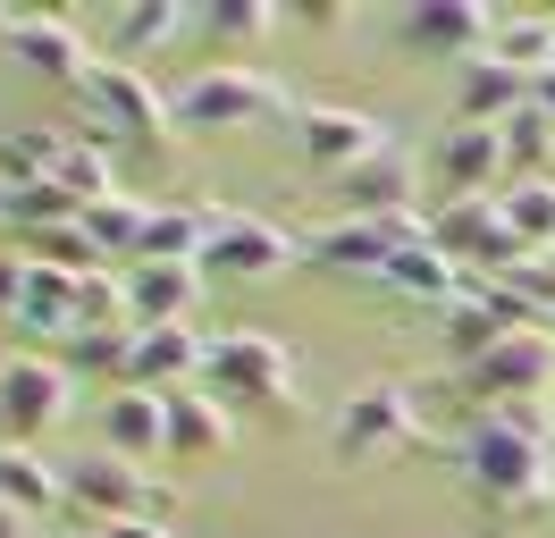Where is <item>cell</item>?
Wrapping results in <instances>:
<instances>
[{"mask_svg": "<svg viewBox=\"0 0 555 538\" xmlns=\"http://www.w3.org/2000/svg\"><path fill=\"white\" fill-rule=\"evenodd\" d=\"M463 479H472V497L488 513H505V522H530V513H547L555 504V446L539 437H514L505 421H472L463 430Z\"/></svg>", "mask_w": 555, "mask_h": 538, "instance_id": "obj_1", "label": "cell"}, {"mask_svg": "<svg viewBox=\"0 0 555 538\" xmlns=\"http://www.w3.org/2000/svg\"><path fill=\"white\" fill-rule=\"evenodd\" d=\"M203 396L228 404V412H295V354L286 336L270 329H228L210 336V362H203Z\"/></svg>", "mask_w": 555, "mask_h": 538, "instance_id": "obj_2", "label": "cell"}, {"mask_svg": "<svg viewBox=\"0 0 555 538\" xmlns=\"http://www.w3.org/2000/svg\"><path fill=\"white\" fill-rule=\"evenodd\" d=\"M169 110H177V127H270V118L295 127V110H304V101L286 93L278 76H261V67L210 60V67H194V76H177Z\"/></svg>", "mask_w": 555, "mask_h": 538, "instance_id": "obj_3", "label": "cell"}, {"mask_svg": "<svg viewBox=\"0 0 555 538\" xmlns=\"http://www.w3.org/2000/svg\"><path fill=\"white\" fill-rule=\"evenodd\" d=\"M85 110H93V134H118V143H135L143 161H169V134H177V110H169V93L143 76V67H127V60H93L85 67Z\"/></svg>", "mask_w": 555, "mask_h": 538, "instance_id": "obj_4", "label": "cell"}, {"mask_svg": "<svg viewBox=\"0 0 555 538\" xmlns=\"http://www.w3.org/2000/svg\"><path fill=\"white\" fill-rule=\"evenodd\" d=\"M60 479H68V504L76 513H93V522H169V488H152L143 479V463H127V454H109V446H85L76 463H60Z\"/></svg>", "mask_w": 555, "mask_h": 538, "instance_id": "obj_5", "label": "cell"}, {"mask_svg": "<svg viewBox=\"0 0 555 538\" xmlns=\"http://www.w3.org/2000/svg\"><path fill=\"white\" fill-rule=\"evenodd\" d=\"M286 261H304V244L278 228V219H253V210H228V202H210V235H203V278H236V286H253V278H278Z\"/></svg>", "mask_w": 555, "mask_h": 538, "instance_id": "obj_6", "label": "cell"}, {"mask_svg": "<svg viewBox=\"0 0 555 538\" xmlns=\"http://www.w3.org/2000/svg\"><path fill=\"white\" fill-rule=\"evenodd\" d=\"M328 446H337L346 463H379V454H404V446H421L413 387H396V379L353 387V396L337 404V430H328Z\"/></svg>", "mask_w": 555, "mask_h": 538, "instance_id": "obj_7", "label": "cell"}, {"mask_svg": "<svg viewBox=\"0 0 555 538\" xmlns=\"http://www.w3.org/2000/svg\"><path fill=\"white\" fill-rule=\"evenodd\" d=\"M429 244H438L454 269H472V278H505V269L521 261L496 194H463V202H447V210H429Z\"/></svg>", "mask_w": 555, "mask_h": 538, "instance_id": "obj_8", "label": "cell"}, {"mask_svg": "<svg viewBox=\"0 0 555 538\" xmlns=\"http://www.w3.org/2000/svg\"><path fill=\"white\" fill-rule=\"evenodd\" d=\"M454 379H463L480 404H530V396H547V387H555V329L496 336L480 362H463Z\"/></svg>", "mask_w": 555, "mask_h": 538, "instance_id": "obj_9", "label": "cell"}, {"mask_svg": "<svg viewBox=\"0 0 555 538\" xmlns=\"http://www.w3.org/2000/svg\"><path fill=\"white\" fill-rule=\"evenodd\" d=\"M76 396V370L60 362V354H9L0 362V430H9V446H26L35 430H51L60 412H68Z\"/></svg>", "mask_w": 555, "mask_h": 538, "instance_id": "obj_10", "label": "cell"}, {"mask_svg": "<svg viewBox=\"0 0 555 538\" xmlns=\"http://www.w3.org/2000/svg\"><path fill=\"white\" fill-rule=\"evenodd\" d=\"M0 42H9V60H26L35 76L51 85H85V67L102 60L68 17H51V9H26V17H0Z\"/></svg>", "mask_w": 555, "mask_h": 538, "instance_id": "obj_11", "label": "cell"}, {"mask_svg": "<svg viewBox=\"0 0 555 538\" xmlns=\"http://www.w3.org/2000/svg\"><path fill=\"white\" fill-rule=\"evenodd\" d=\"M379 143H387V127L371 110H346V101H304V110H295V152L312 168H328V177L353 168L362 152H379Z\"/></svg>", "mask_w": 555, "mask_h": 538, "instance_id": "obj_12", "label": "cell"}, {"mask_svg": "<svg viewBox=\"0 0 555 538\" xmlns=\"http://www.w3.org/2000/svg\"><path fill=\"white\" fill-rule=\"evenodd\" d=\"M429 168H438L447 202H463V194H496V177H505V127H472V118H454V127L438 134Z\"/></svg>", "mask_w": 555, "mask_h": 538, "instance_id": "obj_13", "label": "cell"}, {"mask_svg": "<svg viewBox=\"0 0 555 538\" xmlns=\"http://www.w3.org/2000/svg\"><path fill=\"white\" fill-rule=\"evenodd\" d=\"M488 26H496V9H480V0H413L404 9V42L438 51V60H480Z\"/></svg>", "mask_w": 555, "mask_h": 538, "instance_id": "obj_14", "label": "cell"}, {"mask_svg": "<svg viewBox=\"0 0 555 538\" xmlns=\"http://www.w3.org/2000/svg\"><path fill=\"white\" fill-rule=\"evenodd\" d=\"M337 202H346V219H396V210H413V161L396 143L362 152L353 168H337Z\"/></svg>", "mask_w": 555, "mask_h": 538, "instance_id": "obj_15", "label": "cell"}, {"mask_svg": "<svg viewBox=\"0 0 555 538\" xmlns=\"http://www.w3.org/2000/svg\"><path fill=\"white\" fill-rule=\"evenodd\" d=\"M203 362H210V345L185 329V320H169V329H143L135 336V370H127V387L177 396V387H203Z\"/></svg>", "mask_w": 555, "mask_h": 538, "instance_id": "obj_16", "label": "cell"}, {"mask_svg": "<svg viewBox=\"0 0 555 538\" xmlns=\"http://www.w3.org/2000/svg\"><path fill=\"white\" fill-rule=\"evenodd\" d=\"M93 421H102V446L127 454V463H143V454L169 446V396H152V387H109Z\"/></svg>", "mask_w": 555, "mask_h": 538, "instance_id": "obj_17", "label": "cell"}, {"mask_svg": "<svg viewBox=\"0 0 555 538\" xmlns=\"http://www.w3.org/2000/svg\"><path fill=\"white\" fill-rule=\"evenodd\" d=\"M379 286H387L396 303H421V311H447V303H463L472 269H454L447 253H438V244L421 235V244H404V253H396V261L379 269Z\"/></svg>", "mask_w": 555, "mask_h": 538, "instance_id": "obj_18", "label": "cell"}, {"mask_svg": "<svg viewBox=\"0 0 555 538\" xmlns=\"http://www.w3.org/2000/svg\"><path fill=\"white\" fill-rule=\"evenodd\" d=\"M521 101H530V76H521V67H505L496 51L463 60V85H454V118H472V127H505Z\"/></svg>", "mask_w": 555, "mask_h": 538, "instance_id": "obj_19", "label": "cell"}, {"mask_svg": "<svg viewBox=\"0 0 555 538\" xmlns=\"http://www.w3.org/2000/svg\"><path fill=\"white\" fill-rule=\"evenodd\" d=\"M127 295H135V329H169V320L194 311L203 269H194V261H135V269H127Z\"/></svg>", "mask_w": 555, "mask_h": 538, "instance_id": "obj_20", "label": "cell"}, {"mask_svg": "<svg viewBox=\"0 0 555 538\" xmlns=\"http://www.w3.org/2000/svg\"><path fill=\"white\" fill-rule=\"evenodd\" d=\"M76 295H85V278H76V269H51V261L26 253V303H17V329L60 336V345H68V336H76Z\"/></svg>", "mask_w": 555, "mask_h": 538, "instance_id": "obj_21", "label": "cell"}, {"mask_svg": "<svg viewBox=\"0 0 555 538\" xmlns=\"http://www.w3.org/2000/svg\"><path fill=\"white\" fill-rule=\"evenodd\" d=\"M0 504H9V513H26V522H42V513H60V504H68V479L42 463L35 446H9V437H0Z\"/></svg>", "mask_w": 555, "mask_h": 538, "instance_id": "obj_22", "label": "cell"}, {"mask_svg": "<svg viewBox=\"0 0 555 538\" xmlns=\"http://www.w3.org/2000/svg\"><path fill=\"white\" fill-rule=\"evenodd\" d=\"M228 437H236V412H228V404H210L203 387H177L169 396V454L203 463V454H228Z\"/></svg>", "mask_w": 555, "mask_h": 538, "instance_id": "obj_23", "label": "cell"}, {"mask_svg": "<svg viewBox=\"0 0 555 538\" xmlns=\"http://www.w3.org/2000/svg\"><path fill=\"white\" fill-rule=\"evenodd\" d=\"M203 235H210V202H152L135 261H203Z\"/></svg>", "mask_w": 555, "mask_h": 538, "instance_id": "obj_24", "label": "cell"}, {"mask_svg": "<svg viewBox=\"0 0 555 538\" xmlns=\"http://www.w3.org/2000/svg\"><path fill=\"white\" fill-rule=\"evenodd\" d=\"M60 152H68V127H17V134H0V194L51 185V177H60Z\"/></svg>", "mask_w": 555, "mask_h": 538, "instance_id": "obj_25", "label": "cell"}, {"mask_svg": "<svg viewBox=\"0 0 555 538\" xmlns=\"http://www.w3.org/2000/svg\"><path fill=\"white\" fill-rule=\"evenodd\" d=\"M177 26H185V0H127V9H118V26H109V60L135 67L143 51H160Z\"/></svg>", "mask_w": 555, "mask_h": 538, "instance_id": "obj_26", "label": "cell"}, {"mask_svg": "<svg viewBox=\"0 0 555 538\" xmlns=\"http://www.w3.org/2000/svg\"><path fill=\"white\" fill-rule=\"evenodd\" d=\"M496 202H505V228L521 253H555V177H514Z\"/></svg>", "mask_w": 555, "mask_h": 538, "instance_id": "obj_27", "label": "cell"}, {"mask_svg": "<svg viewBox=\"0 0 555 538\" xmlns=\"http://www.w3.org/2000/svg\"><path fill=\"white\" fill-rule=\"evenodd\" d=\"M0 219H9V228H26V235H51V228H76V219H85V202L51 177V185H26V194H0Z\"/></svg>", "mask_w": 555, "mask_h": 538, "instance_id": "obj_28", "label": "cell"}, {"mask_svg": "<svg viewBox=\"0 0 555 538\" xmlns=\"http://www.w3.org/2000/svg\"><path fill=\"white\" fill-rule=\"evenodd\" d=\"M488 51L505 67H521V76H539V67H555V17H496Z\"/></svg>", "mask_w": 555, "mask_h": 538, "instance_id": "obj_29", "label": "cell"}, {"mask_svg": "<svg viewBox=\"0 0 555 538\" xmlns=\"http://www.w3.org/2000/svg\"><path fill=\"white\" fill-rule=\"evenodd\" d=\"M143 219H152V202L102 194V202H93V210H85V235H93V244H102L109 261H118V253H127V261H135V253H143Z\"/></svg>", "mask_w": 555, "mask_h": 538, "instance_id": "obj_30", "label": "cell"}, {"mask_svg": "<svg viewBox=\"0 0 555 538\" xmlns=\"http://www.w3.org/2000/svg\"><path fill=\"white\" fill-rule=\"evenodd\" d=\"M547 143H555V118L539 101H521L514 118H505V168L514 177H547Z\"/></svg>", "mask_w": 555, "mask_h": 538, "instance_id": "obj_31", "label": "cell"}, {"mask_svg": "<svg viewBox=\"0 0 555 538\" xmlns=\"http://www.w3.org/2000/svg\"><path fill=\"white\" fill-rule=\"evenodd\" d=\"M60 185H68L85 210H93L102 194H118V185H109V143H102V134H68V152H60Z\"/></svg>", "mask_w": 555, "mask_h": 538, "instance_id": "obj_32", "label": "cell"}, {"mask_svg": "<svg viewBox=\"0 0 555 538\" xmlns=\"http://www.w3.org/2000/svg\"><path fill=\"white\" fill-rule=\"evenodd\" d=\"M135 336L143 329H76L68 336V370H109V379L127 387V370H135Z\"/></svg>", "mask_w": 555, "mask_h": 538, "instance_id": "obj_33", "label": "cell"}, {"mask_svg": "<svg viewBox=\"0 0 555 538\" xmlns=\"http://www.w3.org/2000/svg\"><path fill=\"white\" fill-rule=\"evenodd\" d=\"M35 261H51V269H76V278H93V269H102L109 253L93 244V235H85V219H76V228H51V235H35Z\"/></svg>", "mask_w": 555, "mask_h": 538, "instance_id": "obj_34", "label": "cell"}, {"mask_svg": "<svg viewBox=\"0 0 555 538\" xmlns=\"http://www.w3.org/2000/svg\"><path fill=\"white\" fill-rule=\"evenodd\" d=\"M203 26L219 34V42H253V34H270V26H278V9H270V0H210Z\"/></svg>", "mask_w": 555, "mask_h": 538, "instance_id": "obj_35", "label": "cell"}, {"mask_svg": "<svg viewBox=\"0 0 555 538\" xmlns=\"http://www.w3.org/2000/svg\"><path fill=\"white\" fill-rule=\"evenodd\" d=\"M488 421H505L514 437H539V446H555V404L530 396V404H488Z\"/></svg>", "mask_w": 555, "mask_h": 538, "instance_id": "obj_36", "label": "cell"}, {"mask_svg": "<svg viewBox=\"0 0 555 538\" xmlns=\"http://www.w3.org/2000/svg\"><path fill=\"white\" fill-rule=\"evenodd\" d=\"M505 286H521V295H530V303L555 320V253H521V261L505 269Z\"/></svg>", "mask_w": 555, "mask_h": 538, "instance_id": "obj_37", "label": "cell"}, {"mask_svg": "<svg viewBox=\"0 0 555 538\" xmlns=\"http://www.w3.org/2000/svg\"><path fill=\"white\" fill-rule=\"evenodd\" d=\"M26 303V253H0V320H17Z\"/></svg>", "mask_w": 555, "mask_h": 538, "instance_id": "obj_38", "label": "cell"}, {"mask_svg": "<svg viewBox=\"0 0 555 538\" xmlns=\"http://www.w3.org/2000/svg\"><path fill=\"white\" fill-rule=\"evenodd\" d=\"M102 538H169V522H152V513H143V522H109Z\"/></svg>", "mask_w": 555, "mask_h": 538, "instance_id": "obj_39", "label": "cell"}, {"mask_svg": "<svg viewBox=\"0 0 555 538\" xmlns=\"http://www.w3.org/2000/svg\"><path fill=\"white\" fill-rule=\"evenodd\" d=\"M530 101H539V110L555 118V67H539V76H530Z\"/></svg>", "mask_w": 555, "mask_h": 538, "instance_id": "obj_40", "label": "cell"}, {"mask_svg": "<svg viewBox=\"0 0 555 538\" xmlns=\"http://www.w3.org/2000/svg\"><path fill=\"white\" fill-rule=\"evenodd\" d=\"M0 538H35V522H26V513H9V504H0Z\"/></svg>", "mask_w": 555, "mask_h": 538, "instance_id": "obj_41", "label": "cell"}, {"mask_svg": "<svg viewBox=\"0 0 555 538\" xmlns=\"http://www.w3.org/2000/svg\"><path fill=\"white\" fill-rule=\"evenodd\" d=\"M85 538H102V530H85Z\"/></svg>", "mask_w": 555, "mask_h": 538, "instance_id": "obj_42", "label": "cell"}, {"mask_svg": "<svg viewBox=\"0 0 555 538\" xmlns=\"http://www.w3.org/2000/svg\"><path fill=\"white\" fill-rule=\"evenodd\" d=\"M547 329H555V320H547Z\"/></svg>", "mask_w": 555, "mask_h": 538, "instance_id": "obj_43", "label": "cell"}]
</instances>
